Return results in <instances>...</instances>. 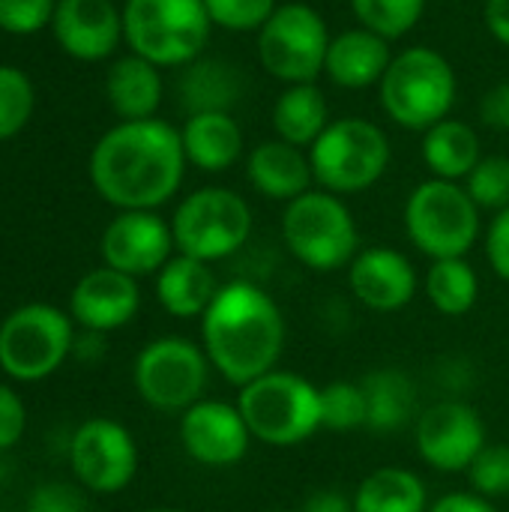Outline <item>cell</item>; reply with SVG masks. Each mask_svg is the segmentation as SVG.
<instances>
[{"instance_id": "cell-1", "label": "cell", "mask_w": 509, "mask_h": 512, "mask_svg": "<svg viewBox=\"0 0 509 512\" xmlns=\"http://www.w3.org/2000/svg\"><path fill=\"white\" fill-rule=\"evenodd\" d=\"M90 183L117 210H159L186 174L180 129L171 123L120 120L90 150Z\"/></svg>"}, {"instance_id": "cell-2", "label": "cell", "mask_w": 509, "mask_h": 512, "mask_svg": "<svg viewBox=\"0 0 509 512\" xmlns=\"http://www.w3.org/2000/svg\"><path fill=\"white\" fill-rule=\"evenodd\" d=\"M288 339L279 303L252 282H228L201 318V348L210 366L237 390L273 372Z\"/></svg>"}, {"instance_id": "cell-3", "label": "cell", "mask_w": 509, "mask_h": 512, "mask_svg": "<svg viewBox=\"0 0 509 512\" xmlns=\"http://www.w3.org/2000/svg\"><path fill=\"white\" fill-rule=\"evenodd\" d=\"M459 81L444 54L426 45L405 48L393 54L381 84V108L402 129L426 132L447 120L456 105Z\"/></svg>"}, {"instance_id": "cell-4", "label": "cell", "mask_w": 509, "mask_h": 512, "mask_svg": "<svg viewBox=\"0 0 509 512\" xmlns=\"http://www.w3.org/2000/svg\"><path fill=\"white\" fill-rule=\"evenodd\" d=\"M252 432L276 450L300 447L321 429V387L297 372L273 369L246 387H240L234 402Z\"/></svg>"}, {"instance_id": "cell-5", "label": "cell", "mask_w": 509, "mask_h": 512, "mask_svg": "<svg viewBox=\"0 0 509 512\" xmlns=\"http://www.w3.org/2000/svg\"><path fill=\"white\" fill-rule=\"evenodd\" d=\"M210 30L204 0H126L123 6V42L159 69L195 63Z\"/></svg>"}, {"instance_id": "cell-6", "label": "cell", "mask_w": 509, "mask_h": 512, "mask_svg": "<svg viewBox=\"0 0 509 512\" xmlns=\"http://www.w3.org/2000/svg\"><path fill=\"white\" fill-rule=\"evenodd\" d=\"M282 240L288 252L315 273H333L351 267L360 252V231L354 213L327 189H309L285 204Z\"/></svg>"}, {"instance_id": "cell-7", "label": "cell", "mask_w": 509, "mask_h": 512, "mask_svg": "<svg viewBox=\"0 0 509 512\" xmlns=\"http://www.w3.org/2000/svg\"><path fill=\"white\" fill-rule=\"evenodd\" d=\"M390 141L384 129L363 117H339L309 147L315 183L333 195L372 189L390 168Z\"/></svg>"}, {"instance_id": "cell-8", "label": "cell", "mask_w": 509, "mask_h": 512, "mask_svg": "<svg viewBox=\"0 0 509 512\" xmlns=\"http://www.w3.org/2000/svg\"><path fill=\"white\" fill-rule=\"evenodd\" d=\"M405 231L432 261L465 258L480 240V207L453 180H423L405 204Z\"/></svg>"}, {"instance_id": "cell-9", "label": "cell", "mask_w": 509, "mask_h": 512, "mask_svg": "<svg viewBox=\"0 0 509 512\" xmlns=\"http://www.w3.org/2000/svg\"><path fill=\"white\" fill-rule=\"evenodd\" d=\"M72 315L51 303H27L0 321V369L6 378L36 384L72 357Z\"/></svg>"}, {"instance_id": "cell-10", "label": "cell", "mask_w": 509, "mask_h": 512, "mask_svg": "<svg viewBox=\"0 0 509 512\" xmlns=\"http://www.w3.org/2000/svg\"><path fill=\"white\" fill-rule=\"evenodd\" d=\"M171 234L180 255L213 264L246 246L252 234V210L240 192L204 186L177 204L171 216Z\"/></svg>"}, {"instance_id": "cell-11", "label": "cell", "mask_w": 509, "mask_h": 512, "mask_svg": "<svg viewBox=\"0 0 509 512\" xmlns=\"http://www.w3.org/2000/svg\"><path fill=\"white\" fill-rule=\"evenodd\" d=\"M210 360L201 345L186 336H159L147 342L132 366L138 396L165 414H183L204 399Z\"/></svg>"}, {"instance_id": "cell-12", "label": "cell", "mask_w": 509, "mask_h": 512, "mask_svg": "<svg viewBox=\"0 0 509 512\" xmlns=\"http://www.w3.org/2000/svg\"><path fill=\"white\" fill-rule=\"evenodd\" d=\"M330 30L324 15L309 3H282L258 30L261 66L285 84H312L324 72Z\"/></svg>"}, {"instance_id": "cell-13", "label": "cell", "mask_w": 509, "mask_h": 512, "mask_svg": "<svg viewBox=\"0 0 509 512\" xmlns=\"http://www.w3.org/2000/svg\"><path fill=\"white\" fill-rule=\"evenodd\" d=\"M75 480L93 495H117L138 474V444L132 432L108 417L81 423L69 441Z\"/></svg>"}, {"instance_id": "cell-14", "label": "cell", "mask_w": 509, "mask_h": 512, "mask_svg": "<svg viewBox=\"0 0 509 512\" xmlns=\"http://www.w3.org/2000/svg\"><path fill=\"white\" fill-rule=\"evenodd\" d=\"M414 441L429 468L441 474H462L486 447V423L468 402L447 399L417 417Z\"/></svg>"}, {"instance_id": "cell-15", "label": "cell", "mask_w": 509, "mask_h": 512, "mask_svg": "<svg viewBox=\"0 0 509 512\" xmlns=\"http://www.w3.org/2000/svg\"><path fill=\"white\" fill-rule=\"evenodd\" d=\"M171 222L156 210H120L102 231L99 252L105 267L132 279L159 273L174 258Z\"/></svg>"}, {"instance_id": "cell-16", "label": "cell", "mask_w": 509, "mask_h": 512, "mask_svg": "<svg viewBox=\"0 0 509 512\" xmlns=\"http://www.w3.org/2000/svg\"><path fill=\"white\" fill-rule=\"evenodd\" d=\"M180 444L204 468H234L252 447V432L237 405L201 399L180 414Z\"/></svg>"}, {"instance_id": "cell-17", "label": "cell", "mask_w": 509, "mask_h": 512, "mask_svg": "<svg viewBox=\"0 0 509 512\" xmlns=\"http://www.w3.org/2000/svg\"><path fill=\"white\" fill-rule=\"evenodd\" d=\"M51 33L69 57L99 63L123 42V9L114 0H57Z\"/></svg>"}, {"instance_id": "cell-18", "label": "cell", "mask_w": 509, "mask_h": 512, "mask_svg": "<svg viewBox=\"0 0 509 512\" xmlns=\"http://www.w3.org/2000/svg\"><path fill=\"white\" fill-rule=\"evenodd\" d=\"M141 309V288L138 279L111 270V267H96L84 273L72 294H69V315L81 330L90 333H114L126 327Z\"/></svg>"}, {"instance_id": "cell-19", "label": "cell", "mask_w": 509, "mask_h": 512, "mask_svg": "<svg viewBox=\"0 0 509 512\" xmlns=\"http://www.w3.org/2000/svg\"><path fill=\"white\" fill-rule=\"evenodd\" d=\"M351 294L372 312H399L417 294V270L408 255L390 246L357 252L348 267Z\"/></svg>"}, {"instance_id": "cell-20", "label": "cell", "mask_w": 509, "mask_h": 512, "mask_svg": "<svg viewBox=\"0 0 509 512\" xmlns=\"http://www.w3.org/2000/svg\"><path fill=\"white\" fill-rule=\"evenodd\" d=\"M390 60H393L390 39L366 27H351L330 39L324 75L342 90H363L381 84Z\"/></svg>"}, {"instance_id": "cell-21", "label": "cell", "mask_w": 509, "mask_h": 512, "mask_svg": "<svg viewBox=\"0 0 509 512\" xmlns=\"http://www.w3.org/2000/svg\"><path fill=\"white\" fill-rule=\"evenodd\" d=\"M246 177L252 183V189L264 198H273V201H294L300 195H306L315 183V174H312V162L309 156L282 141V138H273V141H261L249 159H246Z\"/></svg>"}, {"instance_id": "cell-22", "label": "cell", "mask_w": 509, "mask_h": 512, "mask_svg": "<svg viewBox=\"0 0 509 512\" xmlns=\"http://www.w3.org/2000/svg\"><path fill=\"white\" fill-rule=\"evenodd\" d=\"M180 138H183L186 162L210 174L228 171L243 156V129L231 117V111L189 114L180 129Z\"/></svg>"}, {"instance_id": "cell-23", "label": "cell", "mask_w": 509, "mask_h": 512, "mask_svg": "<svg viewBox=\"0 0 509 512\" xmlns=\"http://www.w3.org/2000/svg\"><path fill=\"white\" fill-rule=\"evenodd\" d=\"M219 288L222 285L207 261L180 252L156 273V300L174 318H204Z\"/></svg>"}, {"instance_id": "cell-24", "label": "cell", "mask_w": 509, "mask_h": 512, "mask_svg": "<svg viewBox=\"0 0 509 512\" xmlns=\"http://www.w3.org/2000/svg\"><path fill=\"white\" fill-rule=\"evenodd\" d=\"M162 72L156 63L126 54L111 63L105 75V96L120 120H150L162 105Z\"/></svg>"}, {"instance_id": "cell-25", "label": "cell", "mask_w": 509, "mask_h": 512, "mask_svg": "<svg viewBox=\"0 0 509 512\" xmlns=\"http://www.w3.org/2000/svg\"><path fill=\"white\" fill-rule=\"evenodd\" d=\"M483 159L480 135L465 120H441L423 132V162L438 180H468Z\"/></svg>"}, {"instance_id": "cell-26", "label": "cell", "mask_w": 509, "mask_h": 512, "mask_svg": "<svg viewBox=\"0 0 509 512\" xmlns=\"http://www.w3.org/2000/svg\"><path fill=\"white\" fill-rule=\"evenodd\" d=\"M330 126V105L321 87L312 84H288L276 105H273V129L276 138L294 144V147H312L324 129Z\"/></svg>"}, {"instance_id": "cell-27", "label": "cell", "mask_w": 509, "mask_h": 512, "mask_svg": "<svg viewBox=\"0 0 509 512\" xmlns=\"http://www.w3.org/2000/svg\"><path fill=\"white\" fill-rule=\"evenodd\" d=\"M360 384L369 405V429L399 432L417 420V387L402 369H375Z\"/></svg>"}, {"instance_id": "cell-28", "label": "cell", "mask_w": 509, "mask_h": 512, "mask_svg": "<svg viewBox=\"0 0 509 512\" xmlns=\"http://www.w3.org/2000/svg\"><path fill=\"white\" fill-rule=\"evenodd\" d=\"M351 498L357 512H429L432 507L426 483L414 471L393 465L372 471Z\"/></svg>"}, {"instance_id": "cell-29", "label": "cell", "mask_w": 509, "mask_h": 512, "mask_svg": "<svg viewBox=\"0 0 509 512\" xmlns=\"http://www.w3.org/2000/svg\"><path fill=\"white\" fill-rule=\"evenodd\" d=\"M423 288H426L429 303L441 315H447V318L468 315L477 306V297H480L477 270L465 258H441V261H432V267L426 270Z\"/></svg>"}, {"instance_id": "cell-30", "label": "cell", "mask_w": 509, "mask_h": 512, "mask_svg": "<svg viewBox=\"0 0 509 512\" xmlns=\"http://www.w3.org/2000/svg\"><path fill=\"white\" fill-rule=\"evenodd\" d=\"M237 96L234 72L219 60H195L189 63L180 81V99L189 114L201 111H228Z\"/></svg>"}, {"instance_id": "cell-31", "label": "cell", "mask_w": 509, "mask_h": 512, "mask_svg": "<svg viewBox=\"0 0 509 512\" xmlns=\"http://www.w3.org/2000/svg\"><path fill=\"white\" fill-rule=\"evenodd\" d=\"M351 9L360 27L393 42L408 36L420 24L426 0H351Z\"/></svg>"}, {"instance_id": "cell-32", "label": "cell", "mask_w": 509, "mask_h": 512, "mask_svg": "<svg viewBox=\"0 0 509 512\" xmlns=\"http://www.w3.org/2000/svg\"><path fill=\"white\" fill-rule=\"evenodd\" d=\"M369 426V405L363 384L354 381H330L321 387V429L330 432H354Z\"/></svg>"}, {"instance_id": "cell-33", "label": "cell", "mask_w": 509, "mask_h": 512, "mask_svg": "<svg viewBox=\"0 0 509 512\" xmlns=\"http://www.w3.org/2000/svg\"><path fill=\"white\" fill-rule=\"evenodd\" d=\"M36 90L24 69L0 63V141L15 138L33 117Z\"/></svg>"}, {"instance_id": "cell-34", "label": "cell", "mask_w": 509, "mask_h": 512, "mask_svg": "<svg viewBox=\"0 0 509 512\" xmlns=\"http://www.w3.org/2000/svg\"><path fill=\"white\" fill-rule=\"evenodd\" d=\"M468 195L480 210H507L509 207V156H483L465 180Z\"/></svg>"}, {"instance_id": "cell-35", "label": "cell", "mask_w": 509, "mask_h": 512, "mask_svg": "<svg viewBox=\"0 0 509 512\" xmlns=\"http://www.w3.org/2000/svg\"><path fill=\"white\" fill-rule=\"evenodd\" d=\"M213 27L231 33H258L276 12V0H204Z\"/></svg>"}, {"instance_id": "cell-36", "label": "cell", "mask_w": 509, "mask_h": 512, "mask_svg": "<svg viewBox=\"0 0 509 512\" xmlns=\"http://www.w3.org/2000/svg\"><path fill=\"white\" fill-rule=\"evenodd\" d=\"M477 495L495 501L509 495V444H486L465 471Z\"/></svg>"}, {"instance_id": "cell-37", "label": "cell", "mask_w": 509, "mask_h": 512, "mask_svg": "<svg viewBox=\"0 0 509 512\" xmlns=\"http://www.w3.org/2000/svg\"><path fill=\"white\" fill-rule=\"evenodd\" d=\"M57 0H0V30L12 36H33L51 27Z\"/></svg>"}, {"instance_id": "cell-38", "label": "cell", "mask_w": 509, "mask_h": 512, "mask_svg": "<svg viewBox=\"0 0 509 512\" xmlns=\"http://www.w3.org/2000/svg\"><path fill=\"white\" fill-rule=\"evenodd\" d=\"M27 512H87V504L69 483H42L30 492Z\"/></svg>"}, {"instance_id": "cell-39", "label": "cell", "mask_w": 509, "mask_h": 512, "mask_svg": "<svg viewBox=\"0 0 509 512\" xmlns=\"http://www.w3.org/2000/svg\"><path fill=\"white\" fill-rule=\"evenodd\" d=\"M24 429H27V408L21 396L12 387L0 384V453L15 447Z\"/></svg>"}, {"instance_id": "cell-40", "label": "cell", "mask_w": 509, "mask_h": 512, "mask_svg": "<svg viewBox=\"0 0 509 512\" xmlns=\"http://www.w3.org/2000/svg\"><path fill=\"white\" fill-rule=\"evenodd\" d=\"M486 258L498 279L509 282V207L495 213L486 228Z\"/></svg>"}, {"instance_id": "cell-41", "label": "cell", "mask_w": 509, "mask_h": 512, "mask_svg": "<svg viewBox=\"0 0 509 512\" xmlns=\"http://www.w3.org/2000/svg\"><path fill=\"white\" fill-rule=\"evenodd\" d=\"M480 117L489 129L509 132V81L489 87V93L480 102Z\"/></svg>"}, {"instance_id": "cell-42", "label": "cell", "mask_w": 509, "mask_h": 512, "mask_svg": "<svg viewBox=\"0 0 509 512\" xmlns=\"http://www.w3.org/2000/svg\"><path fill=\"white\" fill-rule=\"evenodd\" d=\"M429 512H498V507L477 492H450V495L438 498L429 507Z\"/></svg>"}, {"instance_id": "cell-43", "label": "cell", "mask_w": 509, "mask_h": 512, "mask_svg": "<svg viewBox=\"0 0 509 512\" xmlns=\"http://www.w3.org/2000/svg\"><path fill=\"white\" fill-rule=\"evenodd\" d=\"M300 512H357L354 510V498L336 492V489H321L315 495H309L303 501V510Z\"/></svg>"}, {"instance_id": "cell-44", "label": "cell", "mask_w": 509, "mask_h": 512, "mask_svg": "<svg viewBox=\"0 0 509 512\" xmlns=\"http://www.w3.org/2000/svg\"><path fill=\"white\" fill-rule=\"evenodd\" d=\"M483 18L489 33L509 48V0H486Z\"/></svg>"}, {"instance_id": "cell-45", "label": "cell", "mask_w": 509, "mask_h": 512, "mask_svg": "<svg viewBox=\"0 0 509 512\" xmlns=\"http://www.w3.org/2000/svg\"><path fill=\"white\" fill-rule=\"evenodd\" d=\"M102 351H105V348H102V333H90V330H84L81 336H75L72 354H75L78 360H87V363H93V360H96Z\"/></svg>"}, {"instance_id": "cell-46", "label": "cell", "mask_w": 509, "mask_h": 512, "mask_svg": "<svg viewBox=\"0 0 509 512\" xmlns=\"http://www.w3.org/2000/svg\"><path fill=\"white\" fill-rule=\"evenodd\" d=\"M147 512H189V510H171V507H162V510H147Z\"/></svg>"}, {"instance_id": "cell-47", "label": "cell", "mask_w": 509, "mask_h": 512, "mask_svg": "<svg viewBox=\"0 0 509 512\" xmlns=\"http://www.w3.org/2000/svg\"><path fill=\"white\" fill-rule=\"evenodd\" d=\"M0 480H3V462H0Z\"/></svg>"}, {"instance_id": "cell-48", "label": "cell", "mask_w": 509, "mask_h": 512, "mask_svg": "<svg viewBox=\"0 0 509 512\" xmlns=\"http://www.w3.org/2000/svg\"><path fill=\"white\" fill-rule=\"evenodd\" d=\"M270 512H288V510H270Z\"/></svg>"}]
</instances>
